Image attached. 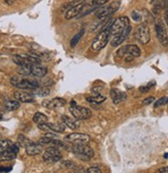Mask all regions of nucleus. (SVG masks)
<instances>
[{"label": "nucleus", "mask_w": 168, "mask_h": 173, "mask_svg": "<svg viewBox=\"0 0 168 173\" xmlns=\"http://www.w3.org/2000/svg\"><path fill=\"white\" fill-rule=\"evenodd\" d=\"M86 100L91 104H100V103H102V102H104L106 100V97L102 96V95H100V94H97V95H95V96L86 97Z\"/></svg>", "instance_id": "b1692460"}, {"label": "nucleus", "mask_w": 168, "mask_h": 173, "mask_svg": "<svg viewBox=\"0 0 168 173\" xmlns=\"http://www.w3.org/2000/svg\"><path fill=\"white\" fill-rule=\"evenodd\" d=\"M66 104V100L63 98H54L51 100H46L42 102V105L49 109H57L59 107H63Z\"/></svg>", "instance_id": "dca6fc26"}, {"label": "nucleus", "mask_w": 168, "mask_h": 173, "mask_svg": "<svg viewBox=\"0 0 168 173\" xmlns=\"http://www.w3.org/2000/svg\"><path fill=\"white\" fill-rule=\"evenodd\" d=\"M119 8H120V2H115L113 4H109L106 6H100L97 12H96L95 16L98 20L108 19L113 13H116L119 9Z\"/></svg>", "instance_id": "1a4fd4ad"}, {"label": "nucleus", "mask_w": 168, "mask_h": 173, "mask_svg": "<svg viewBox=\"0 0 168 173\" xmlns=\"http://www.w3.org/2000/svg\"><path fill=\"white\" fill-rule=\"evenodd\" d=\"M2 119H3V114H0V121H1Z\"/></svg>", "instance_id": "58836bf2"}, {"label": "nucleus", "mask_w": 168, "mask_h": 173, "mask_svg": "<svg viewBox=\"0 0 168 173\" xmlns=\"http://www.w3.org/2000/svg\"><path fill=\"white\" fill-rule=\"evenodd\" d=\"M86 172H88V173H101V170H100L98 167H90L86 170Z\"/></svg>", "instance_id": "72a5a7b5"}, {"label": "nucleus", "mask_w": 168, "mask_h": 173, "mask_svg": "<svg viewBox=\"0 0 168 173\" xmlns=\"http://www.w3.org/2000/svg\"><path fill=\"white\" fill-rule=\"evenodd\" d=\"M153 86H155V82H152V83H150L148 86H144V87H140L139 88V91L141 92V93H145V92H148L151 90V88Z\"/></svg>", "instance_id": "473e14b6"}, {"label": "nucleus", "mask_w": 168, "mask_h": 173, "mask_svg": "<svg viewBox=\"0 0 168 173\" xmlns=\"http://www.w3.org/2000/svg\"><path fill=\"white\" fill-rule=\"evenodd\" d=\"M164 3H165V0H152L153 12L155 13H159L164 8Z\"/></svg>", "instance_id": "393cba45"}, {"label": "nucleus", "mask_w": 168, "mask_h": 173, "mask_svg": "<svg viewBox=\"0 0 168 173\" xmlns=\"http://www.w3.org/2000/svg\"><path fill=\"white\" fill-rule=\"evenodd\" d=\"M69 110L71 112V114L74 119L78 120V121H83V120H88L92 116V112L89 108L83 107V106H78L76 105V101H71L70 102V108Z\"/></svg>", "instance_id": "423d86ee"}, {"label": "nucleus", "mask_w": 168, "mask_h": 173, "mask_svg": "<svg viewBox=\"0 0 168 173\" xmlns=\"http://www.w3.org/2000/svg\"><path fill=\"white\" fill-rule=\"evenodd\" d=\"M132 19H133L135 22H139V21H141V18H142V13H140L139 12H133L132 13Z\"/></svg>", "instance_id": "2f4dec72"}, {"label": "nucleus", "mask_w": 168, "mask_h": 173, "mask_svg": "<svg viewBox=\"0 0 168 173\" xmlns=\"http://www.w3.org/2000/svg\"><path fill=\"white\" fill-rule=\"evenodd\" d=\"M141 51L137 45L135 44H128L125 45V55H124V60L126 62H132L135 58L140 57Z\"/></svg>", "instance_id": "f8f14e48"}, {"label": "nucleus", "mask_w": 168, "mask_h": 173, "mask_svg": "<svg viewBox=\"0 0 168 173\" xmlns=\"http://www.w3.org/2000/svg\"><path fill=\"white\" fill-rule=\"evenodd\" d=\"M155 31H156L157 38H158L160 43L162 44L163 47H168V35H167L165 25H164L162 21H157L156 22Z\"/></svg>", "instance_id": "9d476101"}, {"label": "nucleus", "mask_w": 168, "mask_h": 173, "mask_svg": "<svg viewBox=\"0 0 168 173\" xmlns=\"http://www.w3.org/2000/svg\"><path fill=\"white\" fill-rule=\"evenodd\" d=\"M49 119L45 114H44L42 112H36L33 116V122L35 124H44V123H48Z\"/></svg>", "instance_id": "a878e982"}, {"label": "nucleus", "mask_w": 168, "mask_h": 173, "mask_svg": "<svg viewBox=\"0 0 168 173\" xmlns=\"http://www.w3.org/2000/svg\"><path fill=\"white\" fill-rule=\"evenodd\" d=\"M167 103H168V97H162V98H160L159 100L156 101V103L154 104V106L160 107V106H162V105H165Z\"/></svg>", "instance_id": "7c9ffc66"}, {"label": "nucleus", "mask_w": 168, "mask_h": 173, "mask_svg": "<svg viewBox=\"0 0 168 173\" xmlns=\"http://www.w3.org/2000/svg\"><path fill=\"white\" fill-rule=\"evenodd\" d=\"M19 74L23 76H32V77H44L48 73V69L45 67L39 65H29V66H20Z\"/></svg>", "instance_id": "f03ea898"}, {"label": "nucleus", "mask_w": 168, "mask_h": 173, "mask_svg": "<svg viewBox=\"0 0 168 173\" xmlns=\"http://www.w3.org/2000/svg\"><path fill=\"white\" fill-rule=\"evenodd\" d=\"M110 97L113 99V102L115 104H119L120 102L124 101L127 98L126 93L118 90V89H112L110 90Z\"/></svg>", "instance_id": "6ab92c4d"}, {"label": "nucleus", "mask_w": 168, "mask_h": 173, "mask_svg": "<svg viewBox=\"0 0 168 173\" xmlns=\"http://www.w3.org/2000/svg\"><path fill=\"white\" fill-rule=\"evenodd\" d=\"M25 150H26V154L28 156H37V155L41 154L44 148L40 143H34L30 141L29 143L25 146Z\"/></svg>", "instance_id": "a211bd4d"}, {"label": "nucleus", "mask_w": 168, "mask_h": 173, "mask_svg": "<svg viewBox=\"0 0 168 173\" xmlns=\"http://www.w3.org/2000/svg\"><path fill=\"white\" fill-rule=\"evenodd\" d=\"M130 32H131V26H128L127 28H125L121 33L117 34V35H113V37L112 38V41H110L112 47H119V45L122 44L128 38Z\"/></svg>", "instance_id": "4468645a"}, {"label": "nucleus", "mask_w": 168, "mask_h": 173, "mask_svg": "<svg viewBox=\"0 0 168 173\" xmlns=\"http://www.w3.org/2000/svg\"><path fill=\"white\" fill-rule=\"evenodd\" d=\"M13 142L9 139H4V140H0V153H2L3 150H8V148L12 145Z\"/></svg>", "instance_id": "cd10ccee"}, {"label": "nucleus", "mask_w": 168, "mask_h": 173, "mask_svg": "<svg viewBox=\"0 0 168 173\" xmlns=\"http://www.w3.org/2000/svg\"><path fill=\"white\" fill-rule=\"evenodd\" d=\"M13 97L18 101L23 102V103H30V102L35 101L33 94L27 93V92H24V91H16L13 93Z\"/></svg>", "instance_id": "f3484780"}, {"label": "nucleus", "mask_w": 168, "mask_h": 173, "mask_svg": "<svg viewBox=\"0 0 168 173\" xmlns=\"http://www.w3.org/2000/svg\"><path fill=\"white\" fill-rule=\"evenodd\" d=\"M83 8H84V3H83V1L76 3V4H74L73 6H71V8L66 12V13H65V19L66 20H71V19H74V18L80 17Z\"/></svg>", "instance_id": "2eb2a0df"}, {"label": "nucleus", "mask_w": 168, "mask_h": 173, "mask_svg": "<svg viewBox=\"0 0 168 173\" xmlns=\"http://www.w3.org/2000/svg\"><path fill=\"white\" fill-rule=\"evenodd\" d=\"M48 125L50 130L56 133H63L66 130V126L64 125V123H56V124L48 123Z\"/></svg>", "instance_id": "5701e85b"}, {"label": "nucleus", "mask_w": 168, "mask_h": 173, "mask_svg": "<svg viewBox=\"0 0 168 173\" xmlns=\"http://www.w3.org/2000/svg\"><path fill=\"white\" fill-rule=\"evenodd\" d=\"M49 93H50V91L49 89H46V88H37L34 92V94L38 95V96H46Z\"/></svg>", "instance_id": "c756f323"}, {"label": "nucleus", "mask_w": 168, "mask_h": 173, "mask_svg": "<svg viewBox=\"0 0 168 173\" xmlns=\"http://www.w3.org/2000/svg\"><path fill=\"white\" fill-rule=\"evenodd\" d=\"M135 38H136L141 44L149 43V41L151 40V33H150L149 27L146 26L145 24L139 25L137 27L136 31H135Z\"/></svg>", "instance_id": "9b49d317"}, {"label": "nucleus", "mask_w": 168, "mask_h": 173, "mask_svg": "<svg viewBox=\"0 0 168 173\" xmlns=\"http://www.w3.org/2000/svg\"><path fill=\"white\" fill-rule=\"evenodd\" d=\"M65 140L73 144H88L90 136L84 133H71L65 137Z\"/></svg>", "instance_id": "ddd939ff"}, {"label": "nucleus", "mask_w": 168, "mask_h": 173, "mask_svg": "<svg viewBox=\"0 0 168 173\" xmlns=\"http://www.w3.org/2000/svg\"><path fill=\"white\" fill-rule=\"evenodd\" d=\"M109 37H110L109 29H102L92 42V45H91L92 51L99 52V51H101L102 48H104L106 47L107 42L109 40Z\"/></svg>", "instance_id": "20e7f679"}, {"label": "nucleus", "mask_w": 168, "mask_h": 173, "mask_svg": "<svg viewBox=\"0 0 168 173\" xmlns=\"http://www.w3.org/2000/svg\"><path fill=\"white\" fill-rule=\"evenodd\" d=\"M20 106H21V102L18 101L17 99L16 100H6L4 102V108L8 111L17 110L18 108H20Z\"/></svg>", "instance_id": "4be33fe9"}, {"label": "nucleus", "mask_w": 168, "mask_h": 173, "mask_svg": "<svg viewBox=\"0 0 168 173\" xmlns=\"http://www.w3.org/2000/svg\"><path fill=\"white\" fill-rule=\"evenodd\" d=\"M42 159L46 163H57L62 159V154L58 147L52 145L45 150Z\"/></svg>", "instance_id": "6e6552de"}, {"label": "nucleus", "mask_w": 168, "mask_h": 173, "mask_svg": "<svg viewBox=\"0 0 168 173\" xmlns=\"http://www.w3.org/2000/svg\"><path fill=\"white\" fill-rule=\"evenodd\" d=\"M154 100H155V98L154 97H148V98H145L144 101H142V104L144 105H150V104H152Z\"/></svg>", "instance_id": "f704fd0d"}, {"label": "nucleus", "mask_w": 168, "mask_h": 173, "mask_svg": "<svg viewBox=\"0 0 168 173\" xmlns=\"http://www.w3.org/2000/svg\"><path fill=\"white\" fill-rule=\"evenodd\" d=\"M17 158V153L13 151L10 146L8 148V150H3L2 153H0V161L4 162V161H12L13 159Z\"/></svg>", "instance_id": "412c9836"}, {"label": "nucleus", "mask_w": 168, "mask_h": 173, "mask_svg": "<svg viewBox=\"0 0 168 173\" xmlns=\"http://www.w3.org/2000/svg\"><path fill=\"white\" fill-rule=\"evenodd\" d=\"M128 26H130V21L128 17H119L118 19L113 20V23L112 24V26L109 28L110 35H117L121 33L122 31L127 28Z\"/></svg>", "instance_id": "0eeeda50"}, {"label": "nucleus", "mask_w": 168, "mask_h": 173, "mask_svg": "<svg viewBox=\"0 0 168 173\" xmlns=\"http://www.w3.org/2000/svg\"><path fill=\"white\" fill-rule=\"evenodd\" d=\"M4 2L6 3V4H8V5H12L13 2H15V0H4Z\"/></svg>", "instance_id": "4c0bfd02"}, {"label": "nucleus", "mask_w": 168, "mask_h": 173, "mask_svg": "<svg viewBox=\"0 0 168 173\" xmlns=\"http://www.w3.org/2000/svg\"><path fill=\"white\" fill-rule=\"evenodd\" d=\"M61 120H62V123H64V125H65L66 127H68V128H70V129H72V130H76L77 128H80V126H81L78 120L71 119L67 115H62Z\"/></svg>", "instance_id": "aec40b11"}, {"label": "nucleus", "mask_w": 168, "mask_h": 173, "mask_svg": "<svg viewBox=\"0 0 168 173\" xmlns=\"http://www.w3.org/2000/svg\"><path fill=\"white\" fill-rule=\"evenodd\" d=\"M12 171V167H2L0 166V172H10Z\"/></svg>", "instance_id": "c9c22d12"}, {"label": "nucleus", "mask_w": 168, "mask_h": 173, "mask_svg": "<svg viewBox=\"0 0 168 173\" xmlns=\"http://www.w3.org/2000/svg\"><path fill=\"white\" fill-rule=\"evenodd\" d=\"M10 84L20 90H36L39 88V83L36 79H23L19 76H13L10 79Z\"/></svg>", "instance_id": "f257e3e1"}, {"label": "nucleus", "mask_w": 168, "mask_h": 173, "mask_svg": "<svg viewBox=\"0 0 168 173\" xmlns=\"http://www.w3.org/2000/svg\"><path fill=\"white\" fill-rule=\"evenodd\" d=\"M159 173H168V167H162L158 170Z\"/></svg>", "instance_id": "e433bc0d"}, {"label": "nucleus", "mask_w": 168, "mask_h": 173, "mask_svg": "<svg viewBox=\"0 0 168 173\" xmlns=\"http://www.w3.org/2000/svg\"><path fill=\"white\" fill-rule=\"evenodd\" d=\"M73 155L81 161H89L94 157V150L87 144H74L71 146Z\"/></svg>", "instance_id": "7ed1b4c3"}, {"label": "nucleus", "mask_w": 168, "mask_h": 173, "mask_svg": "<svg viewBox=\"0 0 168 173\" xmlns=\"http://www.w3.org/2000/svg\"><path fill=\"white\" fill-rule=\"evenodd\" d=\"M31 140H29L27 138L26 136H24V135H19V137H18V143L20 144V146H26L28 143L30 142Z\"/></svg>", "instance_id": "c85d7f7f"}, {"label": "nucleus", "mask_w": 168, "mask_h": 173, "mask_svg": "<svg viewBox=\"0 0 168 173\" xmlns=\"http://www.w3.org/2000/svg\"><path fill=\"white\" fill-rule=\"evenodd\" d=\"M13 61L19 66H29V65H39L41 60L36 55L22 54L13 56Z\"/></svg>", "instance_id": "39448f33"}, {"label": "nucleus", "mask_w": 168, "mask_h": 173, "mask_svg": "<svg viewBox=\"0 0 168 173\" xmlns=\"http://www.w3.org/2000/svg\"><path fill=\"white\" fill-rule=\"evenodd\" d=\"M84 33H85V29H81V32L76 33L72 38H71V41H70V47L71 48H76V44L78 43V42H80L81 38L83 37Z\"/></svg>", "instance_id": "bb28decb"}]
</instances>
